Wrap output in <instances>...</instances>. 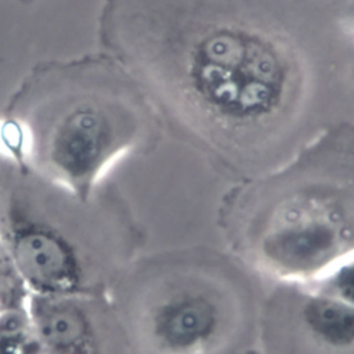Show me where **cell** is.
I'll list each match as a JSON object with an SVG mask.
<instances>
[{"label": "cell", "instance_id": "cell-1", "mask_svg": "<svg viewBox=\"0 0 354 354\" xmlns=\"http://www.w3.org/2000/svg\"><path fill=\"white\" fill-rule=\"evenodd\" d=\"M97 33L160 126L235 167L354 123L346 0H104Z\"/></svg>", "mask_w": 354, "mask_h": 354}, {"label": "cell", "instance_id": "cell-2", "mask_svg": "<svg viewBox=\"0 0 354 354\" xmlns=\"http://www.w3.org/2000/svg\"><path fill=\"white\" fill-rule=\"evenodd\" d=\"M160 122L133 76L101 51L41 61L0 116V159L80 203L120 158L152 144Z\"/></svg>", "mask_w": 354, "mask_h": 354}, {"label": "cell", "instance_id": "cell-3", "mask_svg": "<svg viewBox=\"0 0 354 354\" xmlns=\"http://www.w3.org/2000/svg\"><path fill=\"white\" fill-rule=\"evenodd\" d=\"M225 328L221 299L201 286L166 292L144 317L147 340L158 354H207L221 343Z\"/></svg>", "mask_w": 354, "mask_h": 354}, {"label": "cell", "instance_id": "cell-4", "mask_svg": "<svg viewBox=\"0 0 354 354\" xmlns=\"http://www.w3.org/2000/svg\"><path fill=\"white\" fill-rule=\"evenodd\" d=\"M7 232L10 266L29 293L79 297L84 292L83 261L75 245L59 231L18 220Z\"/></svg>", "mask_w": 354, "mask_h": 354}, {"label": "cell", "instance_id": "cell-5", "mask_svg": "<svg viewBox=\"0 0 354 354\" xmlns=\"http://www.w3.org/2000/svg\"><path fill=\"white\" fill-rule=\"evenodd\" d=\"M25 307L41 350L95 347L93 324L77 297L28 293Z\"/></svg>", "mask_w": 354, "mask_h": 354}, {"label": "cell", "instance_id": "cell-6", "mask_svg": "<svg viewBox=\"0 0 354 354\" xmlns=\"http://www.w3.org/2000/svg\"><path fill=\"white\" fill-rule=\"evenodd\" d=\"M300 319L307 332L326 347H354V306L313 289L301 301Z\"/></svg>", "mask_w": 354, "mask_h": 354}, {"label": "cell", "instance_id": "cell-7", "mask_svg": "<svg viewBox=\"0 0 354 354\" xmlns=\"http://www.w3.org/2000/svg\"><path fill=\"white\" fill-rule=\"evenodd\" d=\"M40 350L25 301L0 311V354H39Z\"/></svg>", "mask_w": 354, "mask_h": 354}, {"label": "cell", "instance_id": "cell-8", "mask_svg": "<svg viewBox=\"0 0 354 354\" xmlns=\"http://www.w3.org/2000/svg\"><path fill=\"white\" fill-rule=\"evenodd\" d=\"M317 292L354 306V252L314 281Z\"/></svg>", "mask_w": 354, "mask_h": 354}, {"label": "cell", "instance_id": "cell-9", "mask_svg": "<svg viewBox=\"0 0 354 354\" xmlns=\"http://www.w3.org/2000/svg\"><path fill=\"white\" fill-rule=\"evenodd\" d=\"M39 354H97V348H82V350H40Z\"/></svg>", "mask_w": 354, "mask_h": 354}, {"label": "cell", "instance_id": "cell-10", "mask_svg": "<svg viewBox=\"0 0 354 354\" xmlns=\"http://www.w3.org/2000/svg\"><path fill=\"white\" fill-rule=\"evenodd\" d=\"M347 6V21H348V28L354 35V0H346Z\"/></svg>", "mask_w": 354, "mask_h": 354}, {"label": "cell", "instance_id": "cell-11", "mask_svg": "<svg viewBox=\"0 0 354 354\" xmlns=\"http://www.w3.org/2000/svg\"><path fill=\"white\" fill-rule=\"evenodd\" d=\"M8 306H12V303H6V301L1 300V297H0V311H3L4 308H7Z\"/></svg>", "mask_w": 354, "mask_h": 354}, {"label": "cell", "instance_id": "cell-12", "mask_svg": "<svg viewBox=\"0 0 354 354\" xmlns=\"http://www.w3.org/2000/svg\"><path fill=\"white\" fill-rule=\"evenodd\" d=\"M18 1H21V3H24V4H32V3H35V1H37V0H18Z\"/></svg>", "mask_w": 354, "mask_h": 354}]
</instances>
